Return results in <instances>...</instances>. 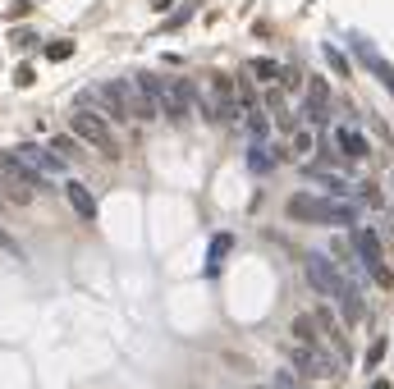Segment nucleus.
<instances>
[{"mask_svg":"<svg viewBox=\"0 0 394 389\" xmlns=\"http://www.w3.org/2000/svg\"><path fill=\"white\" fill-rule=\"evenodd\" d=\"M284 216L303 220V225H358V207L349 197H312V192H298L284 202Z\"/></svg>","mask_w":394,"mask_h":389,"instance_id":"f257e3e1","label":"nucleus"},{"mask_svg":"<svg viewBox=\"0 0 394 389\" xmlns=\"http://www.w3.org/2000/svg\"><path fill=\"white\" fill-rule=\"evenodd\" d=\"M69 133H74L79 142H88V147H97L105 161H120V142H115V129H110V120H105L101 110L79 105V110L69 115Z\"/></svg>","mask_w":394,"mask_h":389,"instance_id":"f03ea898","label":"nucleus"},{"mask_svg":"<svg viewBox=\"0 0 394 389\" xmlns=\"http://www.w3.org/2000/svg\"><path fill=\"white\" fill-rule=\"evenodd\" d=\"M0 192H5V202L28 207L37 192H46V179H42V174H33L23 161H14L9 151H0Z\"/></svg>","mask_w":394,"mask_h":389,"instance_id":"7ed1b4c3","label":"nucleus"},{"mask_svg":"<svg viewBox=\"0 0 394 389\" xmlns=\"http://www.w3.org/2000/svg\"><path fill=\"white\" fill-rule=\"evenodd\" d=\"M303 275H307V284H312V294H321L325 303H335V298L353 284V279H344V270L335 266L330 257H321V252H307L303 257Z\"/></svg>","mask_w":394,"mask_h":389,"instance_id":"20e7f679","label":"nucleus"},{"mask_svg":"<svg viewBox=\"0 0 394 389\" xmlns=\"http://www.w3.org/2000/svg\"><path fill=\"white\" fill-rule=\"evenodd\" d=\"M284 353H289V362H294V371L303 376L307 385L312 381H330V376H340L344 366L335 362L325 348H303V344H284Z\"/></svg>","mask_w":394,"mask_h":389,"instance_id":"39448f33","label":"nucleus"},{"mask_svg":"<svg viewBox=\"0 0 394 389\" xmlns=\"http://www.w3.org/2000/svg\"><path fill=\"white\" fill-rule=\"evenodd\" d=\"M353 252H358V266L367 270L381 289H394V275L386 266V252H381V233L376 229H358V233H353Z\"/></svg>","mask_w":394,"mask_h":389,"instance_id":"423d86ee","label":"nucleus"},{"mask_svg":"<svg viewBox=\"0 0 394 389\" xmlns=\"http://www.w3.org/2000/svg\"><path fill=\"white\" fill-rule=\"evenodd\" d=\"M312 320L321 325V339H325V353L335 357L340 366H349L353 362V344H349V330H344V320L335 316L330 307H316L312 311Z\"/></svg>","mask_w":394,"mask_h":389,"instance_id":"0eeeda50","label":"nucleus"},{"mask_svg":"<svg viewBox=\"0 0 394 389\" xmlns=\"http://www.w3.org/2000/svg\"><path fill=\"white\" fill-rule=\"evenodd\" d=\"M142 83H147V92L156 96V110L166 115V120H184L188 115V83H161V78H151V74H138Z\"/></svg>","mask_w":394,"mask_h":389,"instance_id":"6e6552de","label":"nucleus"},{"mask_svg":"<svg viewBox=\"0 0 394 389\" xmlns=\"http://www.w3.org/2000/svg\"><path fill=\"white\" fill-rule=\"evenodd\" d=\"M83 105H88V110H101L110 124H129L133 120L129 101H124V83H101L92 96H83Z\"/></svg>","mask_w":394,"mask_h":389,"instance_id":"1a4fd4ad","label":"nucleus"},{"mask_svg":"<svg viewBox=\"0 0 394 389\" xmlns=\"http://www.w3.org/2000/svg\"><path fill=\"white\" fill-rule=\"evenodd\" d=\"M14 161H23L33 174H42V179H51V174H64V161L55 156L51 147H37V142H23V147L14 151Z\"/></svg>","mask_w":394,"mask_h":389,"instance_id":"9d476101","label":"nucleus"},{"mask_svg":"<svg viewBox=\"0 0 394 389\" xmlns=\"http://www.w3.org/2000/svg\"><path fill=\"white\" fill-rule=\"evenodd\" d=\"M124 101H129V115H133V120H142V124L161 115V110H156V96L147 92V83H142V78H138V83H124Z\"/></svg>","mask_w":394,"mask_h":389,"instance_id":"9b49d317","label":"nucleus"},{"mask_svg":"<svg viewBox=\"0 0 394 389\" xmlns=\"http://www.w3.org/2000/svg\"><path fill=\"white\" fill-rule=\"evenodd\" d=\"M335 303H340V320H344V330H349V325H358V320L367 316V303H362V294H358L353 284L344 289V294L335 298Z\"/></svg>","mask_w":394,"mask_h":389,"instance_id":"f8f14e48","label":"nucleus"},{"mask_svg":"<svg viewBox=\"0 0 394 389\" xmlns=\"http://www.w3.org/2000/svg\"><path fill=\"white\" fill-rule=\"evenodd\" d=\"M335 142H340V151L349 156V161H367V156H371V142L362 138V129H340V133H335Z\"/></svg>","mask_w":394,"mask_h":389,"instance_id":"ddd939ff","label":"nucleus"},{"mask_svg":"<svg viewBox=\"0 0 394 389\" xmlns=\"http://www.w3.org/2000/svg\"><path fill=\"white\" fill-rule=\"evenodd\" d=\"M64 197H69V207L79 211L83 220H92V216H97V197H92V192L83 188L79 179H64Z\"/></svg>","mask_w":394,"mask_h":389,"instance_id":"4468645a","label":"nucleus"},{"mask_svg":"<svg viewBox=\"0 0 394 389\" xmlns=\"http://www.w3.org/2000/svg\"><path fill=\"white\" fill-rule=\"evenodd\" d=\"M358 55H362V64H367V69H371V74H376V78H381V83H386V92L394 96V69H390V64H386V60H381V55H376V51H371V46H367V42H358Z\"/></svg>","mask_w":394,"mask_h":389,"instance_id":"2eb2a0df","label":"nucleus"},{"mask_svg":"<svg viewBox=\"0 0 394 389\" xmlns=\"http://www.w3.org/2000/svg\"><path fill=\"white\" fill-rule=\"evenodd\" d=\"M294 344H303V348H325L321 325H316L312 316H294Z\"/></svg>","mask_w":394,"mask_h":389,"instance_id":"dca6fc26","label":"nucleus"},{"mask_svg":"<svg viewBox=\"0 0 394 389\" xmlns=\"http://www.w3.org/2000/svg\"><path fill=\"white\" fill-rule=\"evenodd\" d=\"M266 133H271V115L257 110V105H248V138H253V147H262Z\"/></svg>","mask_w":394,"mask_h":389,"instance_id":"f3484780","label":"nucleus"},{"mask_svg":"<svg viewBox=\"0 0 394 389\" xmlns=\"http://www.w3.org/2000/svg\"><path fill=\"white\" fill-rule=\"evenodd\" d=\"M280 69L284 64H275V60H253L248 64V78H257V83H280Z\"/></svg>","mask_w":394,"mask_h":389,"instance_id":"a211bd4d","label":"nucleus"},{"mask_svg":"<svg viewBox=\"0 0 394 389\" xmlns=\"http://www.w3.org/2000/svg\"><path fill=\"white\" fill-rule=\"evenodd\" d=\"M271 165H275V156L266 151V147H253V151H248V170H253V174H271Z\"/></svg>","mask_w":394,"mask_h":389,"instance_id":"6ab92c4d","label":"nucleus"},{"mask_svg":"<svg viewBox=\"0 0 394 389\" xmlns=\"http://www.w3.org/2000/svg\"><path fill=\"white\" fill-rule=\"evenodd\" d=\"M51 151H55V156H60V161H64V165H69V161H74V156H79V138H51Z\"/></svg>","mask_w":394,"mask_h":389,"instance_id":"aec40b11","label":"nucleus"},{"mask_svg":"<svg viewBox=\"0 0 394 389\" xmlns=\"http://www.w3.org/2000/svg\"><path fill=\"white\" fill-rule=\"evenodd\" d=\"M386 353H390V339H371L367 357H362V362H367V371H371V366H381V362H386Z\"/></svg>","mask_w":394,"mask_h":389,"instance_id":"412c9836","label":"nucleus"},{"mask_svg":"<svg viewBox=\"0 0 394 389\" xmlns=\"http://www.w3.org/2000/svg\"><path fill=\"white\" fill-rule=\"evenodd\" d=\"M321 51H325V64H330L335 74H340V78H349V60H344V51H340V46H321Z\"/></svg>","mask_w":394,"mask_h":389,"instance_id":"4be33fe9","label":"nucleus"},{"mask_svg":"<svg viewBox=\"0 0 394 389\" xmlns=\"http://www.w3.org/2000/svg\"><path fill=\"white\" fill-rule=\"evenodd\" d=\"M69 55H74V42H69V37H64V42H51V46H46V60H55V64L69 60Z\"/></svg>","mask_w":394,"mask_h":389,"instance_id":"5701e85b","label":"nucleus"},{"mask_svg":"<svg viewBox=\"0 0 394 389\" xmlns=\"http://www.w3.org/2000/svg\"><path fill=\"white\" fill-rule=\"evenodd\" d=\"M229 248H234V233H216V243H211V257H207V261H225Z\"/></svg>","mask_w":394,"mask_h":389,"instance_id":"b1692460","label":"nucleus"},{"mask_svg":"<svg viewBox=\"0 0 394 389\" xmlns=\"http://www.w3.org/2000/svg\"><path fill=\"white\" fill-rule=\"evenodd\" d=\"M271 389H307V381H303L298 371H280V376H275V385H271Z\"/></svg>","mask_w":394,"mask_h":389,"instance_id":"393cba45","label":"nucleus"},{"mask_svg":"<svg viewBox=\"0 0 394 389\" xmlns=\"http://www.w3.org/2000/svg\"><path fill=\"white\" fill-rule=\"evenodd\" d=\"M289 151L298 156V161H303V156L312 151V133H307V129H298V133H294V142H289Z\"/></svg>","mask_w":394,"mask_h":389,"instance_id":"a878e982","label":"nucleus"},{"mask_svg":"<svg viewBox=\"0 0 394 389\" xmlns=\"http://www.w3.org/2000/svg\"><path fill=\"white\" fill-rule=\"evenodd\" d=\"M362 202H367L371 211H381V207H386V197H381V188H371V183H367V188H362Z\"/></svg>","mask_w":394,"mask_h":389,"instance_id":"bb28decb","label":"nucleus"},{"mask_svg":"<svg viewBox=\"0 0 394 389\" xmlns=\"http://www.w3.org/2000/svg\"><path fill=\"white\" fill-rule=\"evenodd\" d=\"M381 238H394V211L381 207Z\"/></svg>","mask_w":394,"mask_h":389,"instance_id":"cd10ccee","label":"nucleus"},{"mask_svg":"<svg viewBox=\"0 0 394 389\" xmlns=\"http://www.w3.org/2000/svg\"><path fill=\"white\" fill-rule=\"evenodd\" d=\"M33 78H37L33 64H18V69H14V83H18V87H33Z\"/></svg>","mask_w":394,"mask_h":389,"instance_id":"c85d7f7f","label":"nucleus"},{"mask_svg":"<svg viewBox=\"0 0 394 389\" xmlns=\"http://www.w3.org/2000/svg\"><path fill=\"white\" fill-rule=\"evenodd\" d=\"M33 42H37V37H33V28H28V33L18 28V33H14V46H33Z\"/></svg>","mask_w":394,"mask_h":389,"instance_id":"c756f323","label":"nucleus"},{"mask_svg":"<svg viewBox=\"0 0 394 389\" xmlns=\"http://www.w3.org/2000/svg\"><path fill=\"white\" fill-rule=\"evenodd\" d=\"M371 389H394V381H376V385H371Z\"/></svg>","mask_w":394,"mask_h":389,"instance_id":"7c9ffc66","label":"nucleus"},{"mask_svg":"<svg viewBox=\"0 0 394 389\" xmlns=\"http://www.w3.org/2000/svg\"><path fill=\"white\" fill-rule=\"evenodd\" d=\"M253 389H271V385H253Z\"/></svg>","mask_w":394,"mask_h":389,"instance_id":"2f4dec72","label":"nucleus"},{"mask_svg":"<svg viewBox=\"0 0 394 389\" xmlns=\"http://www.w3.org/2000/svg\"><path fill=\"white\" fill-rule=\"evenodd\" d=\"M0 202H5V192H0Z\"/></svg>","mask_w":394,"mask_h":389,"instance_id":"473e14b6","label":"nucleus"}]
</instances>
